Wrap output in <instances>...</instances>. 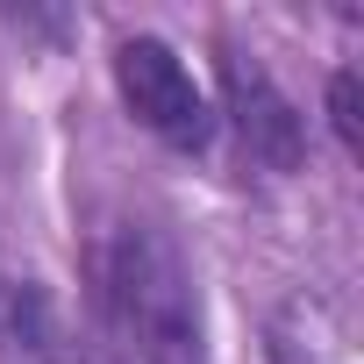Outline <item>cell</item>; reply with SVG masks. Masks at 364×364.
<instances>
[{"instance_id":"cell-1","label":"cell","mask_w":364,"mask_h":364,"mask_svg":"<svg viewBox=\"0 0 364 364\" xmlns=\"http://www.w3.org/2000/svg\"><path fill=\"white\" fill-rule=\"evenodd\" d=\"M86 293L114 364H200V293L164 229L150 222L93 229Z\"/></svg>"},{"instance_id":"cell-2","label":"cell","mask_w":364,"mask_h":364,"mask_svg":"<svg viewBox=\"0 0 364 364\" xmlns=\"http://www.w3.org/2000/svg\"><path fill=\"white\" fill-rule=\"evenodd\" d=\"M114 86H122L129 114H136L150 136H164L171 150H200V143L215 136V114H208L193 72L178 65V50H171L164 36H129V43L114 50Z\"/></svg>"},{"instance_id":"cell-3","label":"cell","mask_w":364,"mask_h":364,"mask_svg":"<svg viewBox=\"0 0 364 364\" xmlns=\"http://www.w3.org/2000/svg\"><path fill=\"white\" fill-rule=\"evenodd\" d=\"M215 79H222V107H229L243 150H250L264 171H300V164H307V122H300V107L279 93V79H272L257 58H243L236 43L215 50Z\"/></svg>"},{"instance_id":"cell-4","label":"cell","mask_w":364,"mask_h":364,"mask_svg":"<svg viewBox=\"0 0 364 364\" xmlns=\"http://www.w3.org/2000/svg\"><path fill=\"white\" fill-rule=\"evenodd\" d=\"M328 122H336L343 150L364 157V72H357V65H343V72L328 79Z\"/></svg>"},{"instance_id":"cell-5","label":"cell","mask_w":364,"mask_h":364,"mask_svg":"<svg viewBox=\"0 0 364 364\" xmlns=\"http://www.w3.org/2000/svg\"><path fill=\"white\" fill-rule=\"evenodd\" d=\"M272 364H314V357H300L293 343H272Z\"/></svg>"}]
</instances>
